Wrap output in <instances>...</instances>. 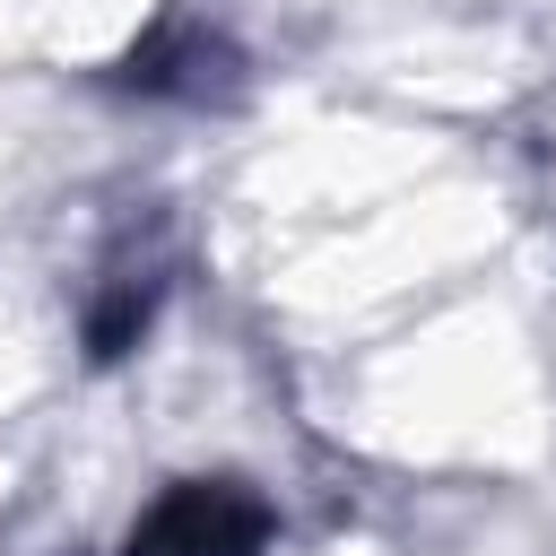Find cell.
<instances>
[{"instance_id": "cell-1", "label": "cell", "mask_w": 556, "mask_h": 556, "mask_svg": "<svg viewBox=\"0 0 556 556\" xmlns=\"http://www.w3.org/2000/svg\"><path fill=\"white\" fill-rule=\"evenodd\" d=\"M261 547H269V504L235 478H191L130 530V556H261Z\"/></svg>"}]
</instances>
